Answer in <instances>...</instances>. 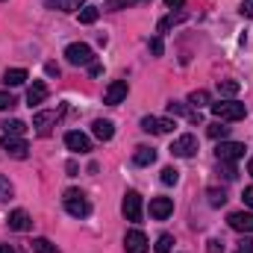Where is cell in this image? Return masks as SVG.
Segmentation results:
<instances>
[{"instance_id": "cell-3", "label": "cell", "mask_w": 253, "mask_h": 253, "mask_svg": "<svg viewBox=\"0 0 253 253\" xmlns=\"http://www.w3.org/2000/svg\"><path fill=\"white\" fill-rule=\"evenodd\" d=\"M65 59L71 65H91L94 62V50L88 44H83V42H74V44L65 47Z\"/></svg>"}, {"instance_id": "cell-35", "label": "cell", "mask_w": 253, "mask_h": 253, "mask_svg": "<svg viewBox=\"0 0 253 253\" xmlns=\"http://www.w3.org/2000/svg\"><path fill=\"white\" fill-rule=\"evenodd\" d=\"M206 253H224V242L209 239V242H206Z\"/></svg>"}, {"instance_id": "cell-13", "label": "cell", "mask_w": 253, "mask_h": 253, "mask_svg": "<svg viewBox=\"0 0 253 253\" xmlns=\"http://www.w3.org/2000/svg\"><path fill=\"white\" fill-rule=\"evenodd\" d=\"M227 224H230L236 233L253 236V212H233V215L227 218Z\"/></svg>"}, {"instance_id": "cell-11", "label": "cell", "mask_w": 253, "mask_h": 253, "mask_svg": "<svg viewBox=\"0 0 253 253\" xmlns=\"http://www.w3.org/2000/svg\"><path fill=\"white\" fill-rule=\"evenodd\" d=\"M56 124H59V112H53V109L36 112V118H33V126H36L39 135H50V129H53Z\"/></svg>"}, {"instance_id": "cell-17", "label": "cell", "mask_w": 253, "mask_h": 253, "mask_svg": "<svg viewBox=\"0 0 253 253\" xmlns=\"http://www.w3.org/2000/svg\"><path fill=\"white\" fill-rule=\"evenodd\" d=\"M91 132H94V138L109 141V138L115 135V124H112V121H106V118H97V121L91 124Z\"/></svg>"}, {"instance_id": "cell-26", "label": "cell", "mask_w": 253, "mask_h": 253, "mask_svg": "<svg viewBox=\"0 0 253 253\" xmlns=\"http://www.w3.org/2000/svg\"><path fill=\"white\" fill-rule=\"evenodd\" d=\"M144 3H150V0H106V9L121 12V9H129V6H144Z\"/></svg>"}, {"instance_id": "cell-29", "label": "cell", "mask_w": 253, "mask_h": 253, "mask_svg": "<svg viewBox=\"0 0 253 253\" xmlns=\"http://www.w3.org/2000/svg\"><path fill=\"white\" fill-rule=\"evenodd\" d=\"M97 15H100L97 6H83V9H80V24H94Z\"/></svg>"}, {"instance_id": "cell-10", "label": "cell", "mask_w": 253, "mask_h": 253, "mask_svg": "<svg viewBox=\"0 0 253 253\" xmlns=\"http://www.w3.org/2000/svg\"><path fill=\"white\" fill-rule=\"evenodd\" d=\"M174 215V200L171 197H150V218L153 221H165Z\"/></svg>"}, {"instance_id": "cell-7", "label": "cell", "mask_w": 253, "mask_h": 253, "mask_svg": "<svg viewBox=\"0 0 253 253\" xmlns=\"http://www.w3.org/2000/svg\"><path fill=\"white\" fill-rule=\"evenodd\" d=\"M215 156H218V162H239L245 156V144L242 141H221Z\"/></svg>"}, {"instance_id": "cell-2", "label": "cell", "mask_w": 253, "mask_h": 253, "mask_svg": "<svg viewBox=\"0 0 253 253\" xmlns=\"http://www.w3.org/2000/svg\"><path fill=\"white\" fill-rule=\"evenodd\" d=\"M212 112H215L218 121H242V118L248 115L245 103H239V100H221V103H212Z\"/></svg>"}, {"instance_id": "cell-40", "label": "cell", "mask_w": 253, "mask_h": 253, "mask_svg": "<svg viewBox=\"0 0 253 253\" xmlns=\"http://www.w3.org/2000/svg\"><path fill=\"white\" fill-rule=\"evenodd\" d=\"M242 197H245V203H248V206H251V209H253V186H248V189H245V194H242Z\"/></svg>"}, {"instance_id": "cell-8", "label": "cell", "mask_w": 253, "mask_h": 253, "mask_svg": "<svg viewBox=\"0 0 253 253\" xmlns=\"http://www.w3.org/2000/svg\"><path fill=\"white\" fill-rule=\"evenodd\" d=\"M171 153H174V156H180V159H189V156H194V153H197V135L186 132V135L174 138V144H171Z\"/></svg>"}, {"instance_id": "cell-9", "label": "cell", "mask_w": 253, "mask_h": 253, "mask_svg": "<svg viewBox=\"0 0 253 253\" xmlns=\"http://www.w3.org/2000/svg\"><path fill=\"white\" fill-rule=\"evenodd\" d=\"M0 147H3L12 159H27V150H30L21 135H3V138H0Z\"/></svg>"}, {"instance_id": "cell-43", "label": "cell", "mask_w": 253, "mask_h": 253, "mask_svg": "<svg viewBox=\"0 0 253 253\" xmlns=\"http://www.w3.org/2000/svg\"><path fill=\"white\" fill-rule=\"evenodd\" d=\"M0 253H15V251H12L9 245H0Z\"/></svg>"}, {"instance_id": "cell-21", "label": "cell", "mask_w": 253, "mask_h": 253, "mask_svg": "<svg viewBox=\"0 0 253 253\" xmlns=\"http://www.w3.org/2000/svg\"><path fill=\"white\" fill-rule=\"evenodd\" d=\"M85 0H44V6L53 9V12H77Z\"/></svg>"}, {"instance_id": "cell-34", "label": "cell", "mask_w": 253, "mask_h": 253, "mask_svg": "<svg viewBox=\"0 0 253 253\" xmlns=\"http://www.w3.org/2000/svg\"><path fill=\"white\" fill-rule=\"evenodd\" d=\"M9 197H12V183L0 174V200H9Z\"/></svg>"}, {"instance_id": "cell-44", "label": "cell", "mask_w": 253, "mask_h": 253, "mask_svg": "<svg viewBox=\"0 0 253 253\" xmlns=\"http://www.w3.org/2000/svg\"><path fill=\"white\" fill-rule=\"evenodd\" d=\"M248 174H251V177H253V159H251V162H248Z\"/></svg>"}, {"instance_id": "cell-5", "label": "cell", "mask_w": 253, "mask_h": 253, "mask_svg": "<svg viewBox=\"0 0 253 253\" xmlns=\"http://www.w3.org/2000/svg\"><path fill=\"white\" fill-rule=\"evenodd\" d=\"M121 212H124L126 221H141V194L138 191H126L124 200H121Z\"/></svg>"}, {"instance_id": "cell-16", "label": "cell", "mask_w": 253, "mask_h": 253, "mask_svg": "<svg viewBox=\"0 0 253 253\" xmlns=\"http://www.w3.org/2000/svg\"><path fill=\"white\" fill-rule=\"evenodd\" d=\"M6 224H9V230H15V233H27V230L33 227V221H30V215H27L24 209H15V212H9Z\"/></svg>"}, {"instance_id": "cell-42", "label": "cell", "mask_w": 253, "mask_h": 253, "mask_svg": "<svg viewBox=\"0 0 253 253\" xmlns=\"http://www.w3.org/2000/svg\"><path fill=\"white\" fill-rule=\"evenodd\" d=\"M100 71H103V68H100L97 62H91V65H88V74H91V77H100Z\"/></svg>"}, {"instance_id": "cell-1", "label": "cell", "mask_w": 253, "mask_h": 253, "mask_svg": "<svg viewBox=\"0 0 253 253\" xmlns=\"http://www.w3.org/2000/svg\"><path fill=\"white\" fill-rule=\"evenodd\" d=\"M65 209H68V215H74V218H88L91 215V203H88V197L83 194V191L77 189H68L62 197Z\"/></svg>"}, {"instance_id": "cell-33", "label": "cell", "mask_w": 253, "mask_h": 253, "mask_svg": "<svg viewBox=\"0 0 253 253\" xmlns=\"http://www.w3.org/2000/svg\"><path fill=\"white\" fill-rule=\"evenodd\" d=\"M209 203H212V206H224V203H227V194L218 191V189H209Z\"/></svg>"}, {"instance_id": "cell-38", "label": "cell", "mask_w": 253, "mask_h": 253, "mask_svg": "<svg viewBox=\"0 0 253 253\" xmlns=\"http://www.w3.org/2000/svg\"><path fill=\"white\" fill-rule=\"evenodd\" d=\"M239 251H245V253H253V236H245V239L239 242Z\"/></svg>"}, {"instance_id": "cell-4", "label": "cell", "mask_w": 253, "mask_h": 253, "mask_svg": "<svg viewBox=\"0 0 253 253\" xmlns=\"http://www.w3.org/2000/svg\"><path fill=\"white\" fill-rule=\"evenodd\" d=\"M174 126H177V121H171V118H159V115H144V118H141V129L150 132V135L174 132Z\"/></svg>"}, {"instance_id": "cell-24", "label": "cell", "mask_w": 253, "mask_h": 253, "mask_svg": "<svg viewBox=\"0 0 253 253\" xmlns=\"http://www.w3.org/2000/svg\"><path fill=\"white\" fill-rule=\"evenodd\" d=\"M206 132H209V138H215V141L221 138V141H224V138L230 135V126L224 124V121H215V124H209V126H206Z\"/></svg>"}, {"instance_id": "cell-32", "label": "cell", "mask_w": 253, "mask_h": 253, "mask_svg": "<svg viewBox=\"0 0 253 253\" xmlns=\"http://www.w3.org/2000/svg\"><path fill=\"white\" fill-rule=\"evenodd\" d=\"M15 103H18V100H15L12 91H0V112H3V109H12Z\"/></svg>"}, {"instance_id": "cell-36", "label": "cell", "mask_w": 253, "mask_h": 253, "mask_svg": "<svg viewBox=\"0 0 253 253\" xmlns=\"http://www.w3.org/2000/svg\"><path fill=\"white\" fill-rule=\"evenodd\" d=\"M162 50H165V47H162V39H159V36L150 39V53H153V56H162Z\"/></svg>"}, {"instance_id": "cell-25", "label": "cell", "mask_w": 253, "mask_h": 253, "mask_svg": "<svg viewBox=\"0 0 253 253\" xmlns=\"http://www.w3.org/2000/svg\"><path fill=\"white\" fill-rule=\"evenodd\" d=\"M33 253H59V248L50 242V239H33Z\"/></svg>"}, {"instance_id": "cell-30", "label": "cell", "mask_w": 253, "mask_h": 253, "mask_svg": "<svg viewBox=\"0 0 253 253\" xmlns=\"http://www.w3.org/2000/svg\"><path fill=\"white\" fill-rule=\"evenodd\" d=\"M171 248H174V236L171 233H162L156 239V253H171Z\"/></svg>"}, {"instance_id": "cell-14", "label": "cell", "mask_w": 253, "mask_h": 253, "mask_svg": "<svg viewBox=\"0 0 253 253\" xmlns=\"http://www.w3.org/2000/svg\"><path fill=\"white\" fill-rule=\"evenodd\" d=\"M124 251L126 253H147V236L141 230H129L124 236Z\"/></svg>"}, {"instance_id": "cell-27", "label": "cell", "mask_w": 253, "mask_h": 253, "mask_svg": "<svg viewBox=\"0 0 253 253\" xmlns=\"http://www.w3.org/2000/svg\"><path fill=\"white\" fill-rule=\"evenodd\" d=\"M218 94H221V97L239 94V83H236V80H218Z\"/></svg>"}, {"instance_id": "cell-18", "label": "cell", "mask_w": 253, "mask_h": 253, "mask_svg": "<svg viewBox=\"0 0 253 253\" xmlns=\"http://www.w3.org/2000/svg\"><path fill=\"white\" fill-rule=\"evenodd\" d=\"M168 112L171 115H186L191 124H200V112H194V109H189V103H180V100H171L168 103Z\"/></svg>"}, {"instance_id": "cell-15", "label": "cell", "mask_w": 253, "mask_h": 253, "mask_svg": "<svg viewBox=\"0 0 253 253\" xmlns=\"http://www.w3.org/2000/svg\"><path fill=\"white\" fill-rule=\"evenodd\" d=\"M47 100V83L44 80H33V85L27 88V103L30 106H39Z\"/></svg>"}, {"instance_id": "cell-37", "label": "cell", "mask_w": 253, "mask_h": 253, "mask_svg": "<svg viewBox=\"0 0 253 253\" xmlns=\"http://www.w3.org/2000/svg\"><path fill=\"white\" fill-rule=\"evenodd\" d=\"M239 12H242L245 18H253V0H242V6H239Z\"/></svg>"}, {"instance_id": "cell-20", "label": "cell", "mask_w": 253, "mask_h": 253, "mask_svg": "<svg viewBox=\"0 0 253 253\" xmlns=\"http://www.w3.org/2000/svg\"><path fill=\"white\" fill-rule=\"evenodd\" d=\"M132 162H135V165H141V168H147V165H153V162H156V150L141 144V147H135V153H132Z\"/></svg>"}, {"instance_id": "cell-45", "label": "cell", "mask_w": 253, "mask_h": 253, "mask_svg": "<svg viewBox=\"0 0 253 253\" xmlns=\"http://www.w3.org/2000/svg\"><path fill=\"white\" fill-rule=\"evenodd\" d=\"M236 253H245V251H236Z\"/></svg>"}, {"instance_id": "cell-12", "label": "cell", "mask_w": 253, "mask_h": 253, "mask_svg": "<svg viewBox=\"0 0 253 253\" xmlns=\"http://www.w3.org/2000/svg\"><path fill=\"white\" fill-rule=\"evenodd\" d=\"M126 91H129V85H126V80H112L109 85H106V94H103V103H109V106H118L121 100L126 97Z\"/></svg>"}, {"instance_id": "cell-19", "label": "cell", "mask_w": 253, "mask_h": 253, "mask_svg": "<svg viewBox=\"0 0 253 253\" xmlns=\"http://www.w3.org/2000/svg\"><path fill=\"white\" fill-rule=\"evenodd\" d=\"M186 18H189V15H186V12H183V9H180V12H171V15H165V18H162V21H159V24H156V33H159V36H162V33H168V30H171V27H177V24H183V21H186Z\"/></svg>"}, {"instance_id": "cell-22", "label": "cell", "mask_w": 253, "mask_h": 253, "mask_svg": "<svg viewBox=\"0 0 253 253\" xmlns=\"http://www.w3.org/2000/svg\"><path fill=\"white\" fill-rule=\"evenodd\" d=\"M27 80V71L24 68H6V74H3V83L6 85H21Z\"/></svg>"}, {"instance_id": "cell-39", "label": "cell", "mask_w": 253, "mask_h": 253, "mask_svg": "<svg viewBox=\"0 0 253 253\" xmlns=\"http://www.w3.org/2000/svg\"><path fill=\"white\" fill-rule=\"evenodd\" d=\"M44 71H47L50 77H59V65H56V62H47V65H44Z\"/></svg>"}, {"instance_id": "cell-31", "label": "cell", "mask_w": 253, "mask_h": 253, "mask_svg": "<svg viewBox=\"0 0 253 253\" xmlns=\"http://www.w3.org/2000/svg\"><path fill=\"white\" fill-rule=\"evenodd\" d=\"M159 180H162V183H165V186H174V183H177V180H180V171H177V168H171V165H168V168H162V177H159Z\"/></svg>"}, {"instance_id": "cell-28", "label": "cell", "mask_w": 253, "mask_h": 253, "mask_svg": "<svg viewBox=\"0 0 253 253\" xmlns=\"http://www.w3.org/2000/svg\"><path fill=\"white\" fill-rule=\"evenodd\" d=\"M0 126H3V135H24L27 132V124L18 121V118L15 121H6V124H0Z\"/></svg>"}, {"instance_id": "cell-41", "label": "cell", "mask_w": 253, "mask_h": 253, "mask_svg": "<svg viewBox=\"0 0 253 253\" xmlns=\"http://www.w3.org/2000/svg\"><path fill=\"white\" fill-rule=\"evenodd\" d=\"M183 3H186V0H165L168 9H183Z\"/></svg>"}, {"instance_id": "cell-6", "label": "cell", "mask_w": 253, "mask_h": 253, "mask_svg": "<svg viewBox=\"0 0 253 253\" xmlns=\"http://www.w3.org/2000/svg\"><path fill=\"white\" fill-rule=\"evenodd\" d=\"M65 147L71 150V153H91V138L85 135V132H77V129H71V132H65Z\"/></svg>"}, {"instance_id": "cell-23", "label": "cell", "mask_w": 253, "mask_h": 253, "mask_svg": "<svg viewBox=\"0 0 253 253\" xmlns=\"http://www.w3.org/2000/svg\"><path fill=\"white\" fill-rule=\"evenodd\" d=\"M189 106H194L197 112H200L203 106H209V91H206V88H197V91H191V94H189Z\"/></svg>"}]
</instances>
